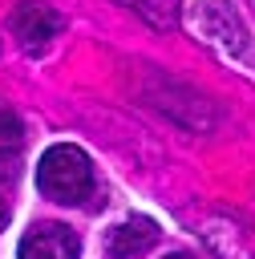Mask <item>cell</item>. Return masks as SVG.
Returning a JSON list of instances; mask_svg holds the SVG:
<instances>
[{"mask_svg":"<svg viewBox=\"0 0 255 259\" xmlns=\"http://www.w3.org/2000/svg\"><path fill=\"white\" fill-rule=\"evenodd\" d=\"M36 186H40L45 198L73 206L93 190V166L77 146H65V142L49 146L36 162Z\"/></svg>","mask_w":255,"mask_h":259,"instance_id":"obj_1","label":"cell"},{"mask_svg":"<svg viewBox=\"0 0 255 259\" xmlns=\"http://www.w3.org/2000/svg\"><path fill=\"white\" fill-rule=\"evenodd\" d=\"M20 259H77L81 255V239L65 227V223H36L20 235L16 247Z\"/></svg>","mask_w":255,"mask_h":259,"instance_id":"obj_2","label":"cell"},{"mask_svg":"<svg viewBox=\"0 0 255 259\" xmlns=\"http://www.w3.org/2000/svg\"><path fill=\"white\" fill-rule=\"evenodd\" d=\"M12 32L24 49H45L57 32H61V16L36 0H20L12 8Z\"/></svg>","mask_w":255,"mask_h":259,"instance_id":"obj_3","label":"cell"},{"mask_svg":"<svg viewBox=\"0 0 255 259\" xmlns=\"http://www.w3.org/2000/svg\"><path fill=\"white\" fill-rule=\"evenodd\" d=\"M158 243V223L154 219H130L109 231V255L113 259H134Z\"/></svg>","mask_w":255,"mask_h":259,"instance_id":"obj_4","label":"cell"},{"mask_svg":"<svg viewBox=\"0 0 255 259\" xmlns=\"http://www.w3.org/2000/svg\"><path fill=\"white\" fill-rule=\"evenodd\" d=\"M16 134H20V117L0 101V138H16Z\"/></svg>","mask_w":255,"mask_h":259,"instance_id":"obj_5","label":"cell"},{"mask_svg":"<svg viewBox=\"0 0 255 259\" xmlns=\"http://www.w3.org/2000/svg\"><path fill=\"white\" fill-rule=\"evenodd\" d=\"M166 259H190V255H166Z\"/></svg>","mask_w":255,"mask_h":259,"instance_id":"obj_6","label":"cell"}]
</instances>
